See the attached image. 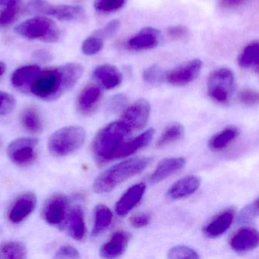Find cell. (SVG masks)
<instances>
[{"mask_svg": "<svg viewBox=\"0 0 259 259\" xmlns=\"http://www.w3.org/2000/svg\"><path fill=\"white\" fill-rule=\"evenodd\" d=\"M168 37L174 40H181L189 36V30L184 25H174L166 30Z\"/></svg>", "mask_w": 259, "mask_h": 259, "instance_id": "40", "label": "cell"}, {"mask_svg": "<svg viewBox=\"0 0 259 259\" xmlns=\"http://www.w3.org/2000/svg\"><path fill=\"white\" fill-rule=\"evenodd\" d=\"M239 100L244 105L253 107L258 104V93L254 89H243L239 92Z\"/></svg>", "mask_w": 259, "mask_h": 259, "instance_id": "38", "label": "cell"}, {"mask_svg": "<svg viewBox=\"0 0 259 259\" xmlns=\"http://www.w3.org/2000/svg\"><path fill=\"white\" fill-rule=\"evenodd\" d=\"M67 210V198L59 194L53 195L46 201L42 210V215L48 224L61 227L66 221Z\"/></svg>", "mask_w": 259, "mask_h": 259, "instance_id": "11", "label": "cell"}, {"mask_svg": "<svg viewBox=\"0 0 259 259\" xmlns=\"http://www.w3.org/2000/svg\"><path fill=\"white\" fill-rule=\"evenodd\" d=\"M258 216V199H255L252 203L245 206L238 217L239 224L251 222Z\"/></svg>", "mask_w": 259, "mask_h": 259, "instance_id": "34", "label": "cell"}, {"mask_svg": "<svg viewBox=\"0 0 259 259\" xmlns=\"http://www.w3.org/2000/svg\"><path fill=\"white\" fill-rule=\"evenodd\" d=\"M125 0H96L95 8L101 13H113L122 8Z\"/></svg>", "mask_w": 259, "mask_h": 259, "instance_id": "35", "label": "cell"}, {"mask_svg": "<svg viewBox=\"0 0 259 259\" xmlns=\"http://www.w3.org/2000/svg\"><path fill=\"white\" fill-rule=\"evenodd\" d=\"M151 217L149 213H141L130 218V224L135 228L146 227L151 222Z\"/></svg>", "mask_w": 259, "mask_h": 259, "instance_id": "42", "label": "cell"}, {"mask_svg": "<svg viewBox=\"0 0 259 259\" xmlns=\"http://www.w3.org/2000/svg\"><path fill=\"white\" fill-rule=\"evenodd\" d=\"M15 31L25 38L48 43H55L60 37V30L57 24L52 19L42 16L22 22L16 27Z\"/></svg>", "mask_w": 259, "mask_h": 259, "instance_id": "5", "label": "cell"}, {"mask_svg": "<svg viewBox=\"0 0 259 259\" xmlns=\"http://www.w3.org/2000/svg\"><path fill=\"white\" fill-rule=\"evenodd\" d=\"M131 239V234L120 230L113 233L108 242L101 246L100 255L104 258H116L125 252Z\"/></svg>", "mask_w": 259, "mask_h": 259, "instance_id": "15", "label": "cell"}, {"mask_svg": "<svg viewBox=\"0 0 259 259\" xmlns=\"http://www.w3.org/2000/svg\"><path fill=\"white\" fill-rule=\"evenodd\" d=\"M6 71V65L5 63L0 62V76H2L4 75V72Z\"/></svg>", "mask_w": 259, "mask_h": 259, "instance_id": "47", "label": "cell"}, {"mask_svg": "<svg viewBox=\"0 0 259 259\" xmlns=\"http://www.w3.org/2000/svg\"><path fill=\"white\" fill-rule=\"evenodd\" d=\"M207 95L217 104L225 105L230 102L235 87L233 72L227 68L215 69L207 78Z\"/></svg>", "mask_w": 259, "mask_h": 259, "instance_id": "6", "label": "cell"}, {"mask_svg": "<svg viewBox=\"0 0 259 259\" xmlns=\"http://www.w3.org/2000/svg\"><path fill=\"white\" fill-rule=\"evenodd\" d=\"M102 98V90L98 85L84 88L77 100V107L80 113L89 115L94 113Z\"/></svg>", "mask_w": 259, "mask_h": 259, "instance_id": "20", "label": "cell"}, {"mask_svg": "<svg viewBox=\"0 0 259 259\" xmlns=\"http://www.w3.org/2000/svg\"><path fill=\"white\" fill-rule=\"evenodd\" d=\"M24 128L29 133L36 134L42 130V122L37 112L34 109H26L21 116Z\"/></svg>", "mask_w": 259, "mask_h": 259, "instance_id": "30", "label": "cell"}, {"mask_svg": "<svg viewBox=\"0 0 259 259\" xmlns=\"http://www.w3.org/2000/svg\"><path fill=\"white\" fill-rule=\"evenodd\" d=\"M245 0H220L221 6L225 8H233L242 5Z\"/></svg>", "mask_w": 259, "mask_h": 259, "instance_id": "44", "label": "cell"}, {"mask_svg": "<svg viewBox=\"0 0 259 259\" xmlns=\"http://www.w3.org/2000/svg\"><path fill=\"white\" fill-rule=\"evenodd\" d=\"M146 190L143 183H138L130 187L116 203V211L119 216L128 214L142 200Z\"/></svg>", "mask_w": 259, "mask_h": 259, "instance_id": "17", "label": "cell"}, {"mask_svg": "<svg viewBox=\"0 0 259 259\" xmlns=\"http://www.w3.org/2000/svg\"><path fill=\"white\" fill-rule=\"evenodd\" d=\"M16 107V99L6 92H0V116L10 114Z\"/></svg>", "mask_w": 259, "mask_h": 259, "instance_id": "37", "label": "cell"}, {"mask_svg": "<svg viewBox=\"0 0 259 259\" xmlns=\"http://www.w3.org/2000/svg\"><path fill=\"white\" fill-rule=\"evenodd\" d=\"M92 76L101 88L107 90L116 89L120 85L123 79L122 73L116 66L107 64L95 68Z\"/></svg>", "mask_w": 259, "mask_h": 259, "instance_id": "16", "label": "cell"}, {"mask_svg": "<svg viewBox=\"0 0 259 259\" xmlns=\"http://www.w3.org/2000/svg\"><path fill=\"white\" fill-rule=\"evenodd\" d=\"M38 141L33 138H20L9 145L7 152L12 161L19 166L31 165L37 157L36 147Z\"/></svg>", "mask_w": 259, "mask_h": 259, "instance_id": "8", "label": "cell"}, {"mask_svg": "<svg viewBox=\"0 0 259 259\" xmlns=\"http://www.w3.org/2000/svg\"><path fill=\"white\" fill-rule=\"evenodd\" d=\"M22 0H0L1 7H12V6L20 5Z\"/></svg>", "mask_w": 259, "mask_h": 259, "instance_id": "45", "label": "cell"}, {"mask_svg": "<svg viewBox=\"0 0 259 259\" xmlns=\"http://www.w3.org/2000/svg\"><path fill=\"white\" fill-rule=\"evenodd\" d=\"M202 61L199 59L185 62L166 72L165 81L176 87L187 85L198 76L202 69Z\"/></svg>", "mask_w": 259, "mask_h": 259, "instance_id": "9", "label": "cell"}, {"mask_svg": "<svg viewBox=\"0 0 259 259\" xmlns=\"http://www.w3.org/2000/svg\"><path fill=\"white\" fill-rule=\"evenodd\" d=\"M69 233L74 239L81 241L85 236L86 227L84 212L81 206L75 205L71 208L68 218Z\"/></svg>", "mask_w": 259, "mask_h": 259, "instance_id": "24", "label": "cell"}, {"mask_svg": "<svg viewBox=\"0 0 259 259\" xmlns=\"http://www.w3.org/2000/svg\"><path fill=\"white\" fill-rule=\"evenodd\" d=\"M27 10L28 13H40L66 22L79 19L84 13L80 6L54 5L47 0H30Z\"/></svg>", "mask_w": 259, "mask_h": 259, "instance_id": "7", "label": "cell"}, {"mask_svg": "<svg viewBox=\"0 0 259 259\" xmlns=\"http://www.w3.org/2000/svg\"><path fill=\"white\" fill-rule=\"evenodd\" d=\"M238 63L243 69L253 68L256 72L259 66V44L257 41L251 42L244 48L238 58Z\"/></svg>", "mask_w": 259, "mask_h": 259, "instance_id": "26", "label": "cell"}, {"mask_svg": "<svg viewBox=\"0 0 259 259\" xmlns=\"http://www.w3.org/2000/svg\"><path fill=\"white\" fill-rule=\"evenodd\" d=\"M151 105L147 100L142 98L133 103L122 113V121L130 132L143 128L148 123Z\"/></svg>", "mask_w": 259, "mask_h": 259, "instance_id": "10", "label": "cell"}, {"mask_svg": "<svg viewBox=\"0 0 259 259\" xmlns=\"http://www.w3.org/2000/svg\"><path fill=\"white\" fill-rule=\"evenodd\" d=\"M151 161V157H139L116 163L97 177L94 190L98 194L110 192L118 185L142 172Z\"/></svg>", "mask_w": 259, "mask_h": 259, "instance_id": "2", "label": "cell"}, {"mask_svg": "<svg viewBox=\"0 0 259 259\" xmlns=\"http://www.w3.org/2000/svg\"><path fill=\"white\" fill-rule=\"evenodd\" d=\"M154 136V128H149L145 133H142L137 137L133 139V140L122 144L115 153L113 160L124 158V157H128V156L135 154L141 148L146 147L152 141Z\"/></svg>", "mask_w": 259, "mask_h": 259, "instance_id": "21", "label": "cell"}, {"mask_svg": "<svg viewBox=\"0 0 259 259\" xmlns=\"http://www.w3.org/2000/svg\"><path fill=\"white\" fill-rule=\"evenodd\" d=\"M201 185L199 177L189 175L176 182L167 191V197L169 199L179 200L187 198L195 193Z\"/></svg>", "mask_w": 259, "mask_h": 259, "instance_id": "19", "label": "cell"}, {"mask_svg": "<svg viewBox=\"0 0 259 259\" xmlns=\"http://www.w3.org/2000/svg\"><path fill=\"white\" fill-rule=\"evenodd\" d=\"M37 198L34 193H25L19 196L9 211V219L13 224L22 222L29 216L36 207Z\"/></svg>", "mask_w": 259, "mask_h": 259, "instance_id": "13", "label": "cell"}, {"mask_svg": "<svg viewBox=\"0 0 259 259\" xmlns=\"http://www.w3.org/2000/svg\"><path fill=\"white\" fill-rule=\"evenodd\" d=\"M103 48L104 41L102 39L94 35L84 40L81 46V51L84 55L93 56L101 52Z\"/></svg>", "mask_w": 259, "mask_h": 259, "instance_id": "33", "label": "cell"}, {"mask_svg": "<svg viewBox=\"0 0 259 259\" xmlns=\"http://www.w3.org/2000/svg\"><path fill=\"white\" fill-rule=\"evenodd\" d=\"M51 54L49 53L46 52V51H39L37 52V58L40 59L42 61H47V60H51Z\"/></svg>", "mask_w": 259, "mask_h": 259, "instance_id": "46", "label": "cell"}, {"mask_svg": "<svg viewBox=\"0 0 259 259\" xmlns=\"http://www.w3.org/2000/svg\"><path fill=\"white\" fill-rule=\"evenodd\" d=\"M56 258H78L79 252L72 245H63L56 252Z\"/></svg>", "mask_w": 259, "mask_h": 259, "instance_id": "41", "label": "cell"}, {"mask_svg": "<svg viewBox=\"0 0 259 259\" xmlns=\"http://www.w3.org/2000/svg\"><path fill=\"white\" fill-rule=\"evenodd\" d=\"M40 71L41 69L36 65L19 68L12 75V84L18 90L29 93L30 85Z\"/></svg>", "mask_w": 259, "mask_h": 259, "instance_id": "23", "label": "cell"}, {"mask_svg": "<svg viewBox=\"0 0 259 259\" xmlns=\"http://www.w3.org/2000/svg\"><path fill=\"white\" fill-rule=\"evenodd\" d=\"M258 242V233L255 229L242 227L232 236L230 246L236 252H247L257 248Z\"/></svg>", "mask_w": 259, "mask_h": 259, "instance_id": "14", "label": "cell"}, {"mask_svg": "<svg viewBox=\"0 0 259 259\" xmlns=\"http://www.w3.org/2000/svg\"><path fill=\"white\" fill-rule=\"evenodd\" d=\"M239 134V130L236 127H227L210 138L208 142L209 148L213 151H222L227 148Z\"/></svg>", "mask_w": 259, "mask_h": 259, "instance_id": "25", "label": "cell"}, {"mask_svg": "<svg viewBox=\"0 0 259 259\" xmlns=\"http://www.w3.org/2000/svg\"><path fill=\"white\" fill-rule=\"evenodd\" d=\"M186 163V160L183 157L163 159L157 164V168L151 176V183L155 184L163 181L180 170Z\"/></svg>", "mask_w": 259, "mask_h": 259, "instance_id": "22", "label": "cell"}, {"mask_svg": "<svg viewBox=\"0 0 259 259\" xmlns=\"http://www.w3.org/2000/svg\"><path fill=\"white\" fill-rule=\"evenodd\" d=\"M83 72L84 68L78 63L40 71L31 82L29 93L44 101H56L76 84Z\"/></svg>", "mask_w": 259, "mask_h": 259, "instance_id": "1", "label": "cell"}, {"mask_svg": "<svg viewBox=\"0 0 259 259\" xmlns=\"http://www.w3.org/2000/svg\"><path fill=\"white\" fill-rule=\"evenodd\" d=\"M27 254L26 247L22 242L10 241L0 245V259H24Z\"/></svg>", "mask_w": 259, "mask_h": 259, "instance_id": "28", "label": "cell"}, {"mask_svg": "<svg viewBox=\"0 0 259 259\" xmlns=\"http://www.w3.org/2000/svg\"><path fill=\"white\" fill-rule=\"evenodd\" d=\"M166 72L158 65H152L144 70L142 78L145 82L151 85H159L165 81Z\"/></svg>", "mask_w": 259, "mask_h": 259, "instance_id": "31", "label": "cell"}, {"mask_svg": "<svg viewBox=\"0 0 259 259\" xmlns=\"http://www.w3.org/2000/svg\"><path fill=\"white\" fill-rule=\"evenodd\" d=\"M119 26H120V22H119V21H111V22L107 24L104 28L95 31L94 35L100 37V38L102 39V40L110 38V37H113V36L117 32Z\"/></svg>", "mask_w": 259, "mask_h": 259, "instance_id": "39", "label": "cell"}, {"mask_svg": "<svg viewBox=\"0 0 259 259\" xmlns=\"http://www.w3.org/2000/svg\"><path fill=\"white\" fill-rule=\"evenodd\" d=\"M167 257L171 259H197L200 257L198 252L195 251L193 248L185 246V245H177V246L172 247L168 251Z\"/></svg>", "mask_w": 259, "mask_h": 259, "instance_id": "32", "label": "cell"}, {"mask_svg": "<svg viewBox=\"0 0 259 259\" xmlns=\"http://www.w3.org/2000/svg\"><path fill=\"white\" fill-rule=\"evenodd\" d=\"M113 221V213L109 207L104 204L97 206L95 210V224L92 234L97 236L107 230Z\"/></svg>", "mask_w": 259, "mask_h": 259, "instance_id": "27", "label": "cell"}, {"mask_svg": "<svg viewBox=\"0 0 259 259\" xmlns=\"http://www.w3.org/2000/svg\"><path fill=\"white\" fill-rule=\"evenodd\" d=\"M85 137V131L82 127H64L57 130L51 136L48 142V149L54 156L64 157L81 148Z\"/></svg>", "mask_w": 259, "mask_h": 259, "instance_id": "4", "label": "cell"}, {"mask_svg": "<svg viewBox=\"0 0 259 259\" xmlns=\"http://www.w3.org/2000/svg\"><path fill=\"white\" fill-rule=\"evenodd\" d=\"M131 132L122 121H116L98 132L92 145L94 155L100 163L112 160L122 141Z\"/></svg>", "mask_w": 259, "mask_h": 259, "instance_id": "3", "label": "cell"}, {"mask_svg": "<svg viewBox=\"0 0 259 259\" xmlns=\"http://www.w3.org/2000/svg\"><path fill=\"white\" fill-rule=\"evenodd\" d=\"M234 216V209L231 207L221 212L204 227V234L211 239L219 237L230 228Z\"/></svg>", "mask_w": 259, "mask_h": 259, "instance_id": "18", "label": "cell"}, {"mask_svg": "<svg viewBox=\"0 0 259 259\" xmlns=\"http://www.w3.org/2000/svg\"><path fill=\"white\" fill-rule=\"evenodd\" d=\"M184 136V128L181 124L174 122L166 127L157 142L158 148H164L177 141L180 140Z\"/></svg>", "mask_w": 259, "mask_h": 259, "instance_id": "29", "label": "cell"}, {"mask_svg": "<svg viewBox=\"0 0 259 259\" xmlns=\"http://www.w3.org/2000/svg\"><path fill=\"white\" fill-rule=\"evenodd\" d=\"M20 5L12 6L6 7L5 10L0 13V27H5L11 25L19 16L20 13Z\"/></svg>", "mask_w": 259, "mask_h": 259, "instance_id": "36", "label": "cell"}, {"mask_svg": "<svg viewBox=\"0 0 259 259\" xmlns=\"http://www.w3.org/2000/svg\"><path fill=\"white\" fill-rule=\"evenodd\" d=\"M126 103V98L123 95H117L113 97L110 102V107L113 110H119L125 105Z\"/></svg>", "mask_w": 259, "mask_h": 259, "instance_id": "43", "label": "cell"}, {"mask_svg": "<svg viewBox=\"0 0 259 259\" xmlns=\"http://www.w3.org/2000/svg\"><path fill=\"white\" fill-rule=\"evenodd\" d=\"M160 41V31L152 27H146L132 37L127 46L133 51H148L157 48Z\"/></svg>", "mask_w": 259, "mask_h": 259, "instance_id": "12", "label": "cell"}]
</instances>
